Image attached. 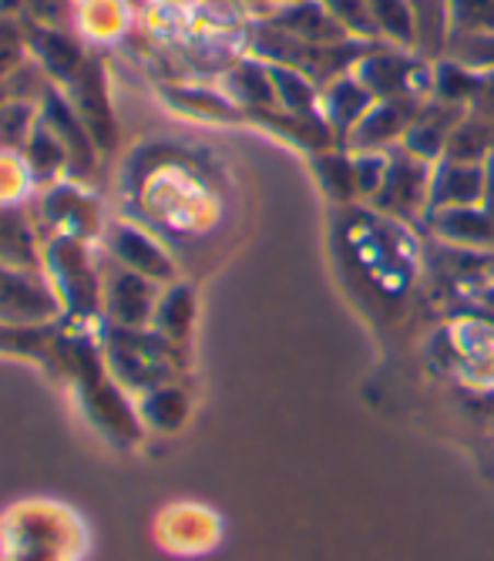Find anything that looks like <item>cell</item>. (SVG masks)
I'll return each mask as SVG.
<instances>
[{
	"instance_id": "6da1fadb",
	"label": "cell",
	"mask_w": 494,
	"mask_h": 561,
	"mask_svg": "<svg viewBox=\"0 0 494 561\" xmlns=\"http://www.w3.org/2000/svg\"><path fill=\"white\" fill-rule=\"evenodd\" d=\"M354 75L374 91V98H430L434 65L417 50L374 44L354 65Z\"/></svg>"
},
{
	"instance_id": "7a4b0ae2",
	"label": "cell",
	"mask_w": 494,
	"mask_h": 561,
	"mask_svg": "<svg viewBox=\"0 0 494 561\" xmlns=\"http://www.w3.org/2000/svg\"><path fill=\"white\" fill-rule=\"evenodd\" d=\"M430 175H434V162L414 156L404 145L390 148L387 175L377 195L370 198V206L398 219H424L430 202Z\"/></svg>"
},
{
	"instance_id": "3957f363",
	"label": "cell",
	"mask_w": 494,
	"mask_h": 561,
	"mask_svg": "<svg viewBox=\"0 0 494 561\" xmlns=\"http://www.w3.org/2000/svg\"><path fill=\"white\" fill-rule=\"evenodd\" d=\"M51 317H58V299L37 270L0 263V323L34 327Z\"/></svg>"
},
{
	"instance_id": "277c9868",
	"label": "cell",
	"mask_w": 494,
	"mask_h": 561,
	"mask_svg": "<svg viewBox=\"0 0 494 561\" xmlns=\"http://www.w3.org/2000/svg\"><path fill=\"white\" fill-rule=\"evenodd\" d=\"M424 105V98H377L370 112L357 122L343 148L347 151H390L404 145V135Z\"/></svg>"
},
{
	"instance_id": "5b68a950",
	"label": "cell",
	"mask_w": 494,
	"mask_h": 561,
	"mask_svg": "<svg viewBox=\"0 0 494 561\" xmlns=\"http://www.w3.org/2000/svg\"><path fill=\"white\" fill-rule=\"evenodd\" d=\"M468 108L451 105V101L440 98H424V105L417 108L407 135H404V148L414 151V156L427 159V162H440L444 151H448L451 135L458 131V125L464 122Z\"/></svg>"
},
{
	"instance_id": "8992f818",
	"label": "cell",
	"mask_w": 494,
	"mask_h": 561,
	"mask_svg": "<svg viewBox=\"0 0 494 561\" xmlns=\"http://www.w3.org/2000/svg\"><path fill=\"white\" fill-rule=\"evenodd\" d=\"M105 306L115 327H128L138 330L145 323H152L156 306H159V289L156 279L138 276L125 266H115V273L108 276V289H105Z\"/></svg>"
},
{
	"instance_id": "52a82bcc",
	"label": "cell",
	"mask_w": 494,
	"mask_h": 561,
	"mask_svg": "<svg viewBox=\"0 0 494 561\" xmlns=\"http://www.w3.org/2000/svg\"><path fill=\"white\" fill-rule=\"evenodd\" d=\"M374 101H377L374 91L354 71H347L320 88V115L340 141H347V135L370 112Z\"/></svg>"
},
{
	"instance_id": "ba28073f",
	"label": "cell",
	"mask_w": 494,
	"mask_h": 561,
	"mask_svg": "<svg viewBox=\"0 0 494 561\" xmlns=\"http://www.w3.org/2000/svg\"><path fill=\"white\" fill-rule=\"evenodd\" d=\"M41 125L47 131H55L61 138V145L68 148L71 172L88 175L91 172V162H94V138L88 135V128L78 118V112L71 108V101L61 98L51 88H44L41 91Z\"/></svg>"
},
{
	"instance_id": "9c48e42d",
	"label": "cell",
	"mask_w": 494,
	"mask_h": 561,
	"mask_svg": "<svg viewBox=\"0 0 494 561\" xmlns=\"http://www.w3.org/2000/svg\"><path fill=\"white\" fill-rule=\"evenodd\" d=\"M484 182H487V165L451 162V159L434 162L427 213H434V209H455V206H481Z\"/></svg>"
},
{
	"instance_id": "30bf717a",
	"label": "cell",
	"mask_w": 494,
	"mask_h": 561,
	"mask_svg": "<svg viewBox=\"0 0 494 561\" xmlns=\"http://www.w3.org/2000/svg\"><path fill=\"white\" fill-rule=\"evenodd\" d=\"M269 24L303 44H343L354 41L347 31H343L330 11L320 4V0H292V4H276V11L269 14Z\"/></svg>"
},
{
	"instance_id": "8fae6325",
	"label": "cell",
	"mask_w": 494,
	"mask_h": 561,
	"mask_svg": "<svg viewBox=\"0 0 494 561\" xmlns=\"http://www.w3.org/2000/svg\"><path fill=\"white\" fill-rule=\"evenodd\" d=\"M427 229L448 245H458L464 252L474 249H494V229L481 206H455V209H434L424 216Z\"/></svg>"
},
{
	"instance_id": "7c38bea8",
	"label": "cell",
	"mask_w": 494,
	"mask_h": 561,
	"mask_svg": "<svg viewBox=\"0 0 494 561\" xmlns=\"http://www.w3.org/2000/svg\"><path fill=\"white\" fill-rule=\"evenodd\" d=\"M108 249L118 266L148 276V279H172V260L162 252L159 242H152L145 232L131 226H112L108 229Z\"/></svg>"
},
{
	"instance_id": "4fadbf2b",
	"label": "cell",
	"mask_w": 494,
	"mask_h": 561,
	"mask_svg": "<svg viewBox=\"0 0 494 561\" xmlns=\"http://www.w3.org/2000/svg\"><path fill=\"white\" fill-rule=\"evenodd\" d=\"M444 159L451 162H471V165H487L494 159V125L478 118L474 112L464 115V122L458 125V131L448 141V151Z\"/></svg>"
},
{
	"instance_id": "5bb4252c",
	"label": "cell",
	"mask_w": 494,
	"mask_h": 561,
	"mask_svg": "<svg viewBox=\"0 0 494 561\" xmlns=\"http://www.w3.org/2000/svg\"><path fill=\"white\" fill-rule=\"evenodd\" d=\"M0 263L21 266V270H37L34 236H31L27 219H24L21 209L0 206Z\"/></svg>"
},
{
	"instance_id": "9a60e30c",
	"label": "cell",
	"mask_w": 494,
	"mask_h": 561,
	"mask_svg": "<svg viewBox=\"0 0 494 561\" xmlns=\"http://www.w3.org/2000/svg\"><path fill=\"white\" fill-rule=\"evenodd\" d=\"M229 91L239 105L245 108H276V91L269 65L260 61H242L229 71Z\"/></svg>"
},
{
	"instance_id": "2e32d148",
	"label": "cell",
	"mask_w": 494,
	"mask_h": 561,
	"mask_svg": "<svg viewBox=\"0 0 494 561\" xmlns=\"http://www.w3.org/2000/svg\"><path fill=\"white\" fill-rule=\"evenodd\" d=\"M31 44L37 50L41 65L51 71L55 78H61V81H68L84 65L78 44L71 37H65L61 31H51V27L44 31V27H37V31H31Z\"/></svg>"
},
{
	"instance_id": "e0dca14e",
	"label": "cell",
	"mask_w": 494,
	"mask_h": 561,
	"mask_svg": "<svg viewBox=\"0 0 494 561\" xmlns=\"http://www.w3.org/2000/svg\"><path fill=\"white\" fill-rule=\"evenodd\" d=\"M494 0H448V37H491Z\"/></svg>"
},
{
	"instance_id": "ac0fdd59",
	"label": "cell",
	"mask_w": 494,
	"mask_h": 561,
	"mask_svg": "<svg viewBox=\"0 0 494 561\" xmlns=\"http://www.w3.org/2000/svg\"><path fill=\"white\" fill-rule=\"evenodd\" d=\"M27 159H31V169L41 175V179H55L61 169H71V159H68V148L61 145V138L55 131H47L44 125L34 128L31 141H27Z\"/></svg>"
},
{
	"instance_id": "d6986e66",
	"label": "cell",
	"mask_w": 494,
	"mask_h": 561,
	"mask_svg": "<svg viewBox=\"0 0 494 561\" xmlns=\"http://www.w3.org/2000/svg\"><path fill=\"white\" fill-rule=\"evenodd\" d=\"M317 175L326 188V195L333 198H357V185H354V156L347 148L343 151H323L317 159Z\"/></svg>"
},
{
	"instance_id": "ffe728a7",
	"label": "cell",
	"mask_w": 494,
	"mask_h": 561,
	"mask_svg": "<svg viewBox=\"0 0 494 561\" xmlns=\"http://www.w3.org/2000/svg\"><path fill=\"white\" fill-rule=\"evenodd\" d=\"M34 135V105L31 101H4L0 105V151H21Z\"/></svg>"
},
{
	"instance_id": "44dd1931",
	"label": "cell",
	"mask_w": 494,
	"mask_h": 561,
	"mask_svg": "<svg viewBox=\"0 0 494 561\" xmlns=\"http://www.w3.org/2000/svg\"><path fill=\"white\" fill-rule=\"evenodd\" d=\"M320 4L330 11V18L347 31L354 41H367V44H380L374 18H370V4L367 0H320Z\"/></svg>"
},
{
	"instance_id": "7402d4cb",
	"label": "cell",
	"mask_w": 494,
	"mask_h": 561,
	"mask_svg": "<svg viewBox=\"0 0 494 561\" xmlns=\"http://www.w3.org/2000/svg\"><path fill=\"white\" fill-rule=\"evenodd\" d=\"M152 323H159V330L165 336H175L182 340L188 333V323H192V293L185 286H175L169 289L165 296H159V306H156V317Z\"/></svg>"
},
{
	"instance_id": "603a6c76",
	"label": "cell",
	"mask_w": 494,
	"mask_h": 561,
	"mask_svg": "<svg viewBox=\"0 0 494 561\" xmlns=\"http://www.w3.org/2000/svg\"><path fill=\"white\" fill-rule=\"evenodd\" d=\"M444 55L461 61V65H468V68L491 71L494 68V34L491 37H448V47H444Z\"/></svg>"
},
{
	"instance_id": "cb8c5ba5",
	"label": "cell",
	"mask_w": 494,
	"mask_h": 561,
	"mask_svg": "<svg viewBox=\"0 0 494 561\" xmlns=\"http://www.w3.org/2000/svg\"><path fill=\"white\" fill-rule=\"evenodd\" d=\"M354 156V185L357 198H374L387 175V151H351Z\"/></svg>"
},
{
	"instance_id": "d4e9b609",
	"label": "cell",
	"mask_w": 494,
	"mask_h": 561,
	"mask_svg": "<svg viewBox=\"0 0 494 561\" xmlns=\"http://www.w3.org/2000/svg\"><path fill=\"white\" fill-rule=\"evenodd\" d=\"M21 50H24L21 31L11 24H0V75H8L21 65V58H24Z\"/></svg>"
},
{
	"instance_id": "484cf974",
	"label": "cell",
	"mask_w": 494,
	"mask_h": 561,
	"mask_svg": "<svg viewBox=\"0 0 494 561\" xmlns=\"http://www.w3.org/2000/svg\"><path fill=\"white\" fill-rule=\"evenodd\" d=\"M471 112L494 125V68L481 71V84H478V94L471 101Z\"/></svg>"
},
{
	"instance_id": "4316f807",
	"label": "cell",
	"mask_w": 494,
	"mask_h": 561,
	"mask_svg": "<svg viewBox=\"0 0 494 561\" xmlns=\"http://www.w3.org/2000/svg\"><path fill=\"white\" fill-rule=\"evenodd\" d=\"M481 209L487 213V219H491V229H494V159L487 162V182H484V198H481Z\"/></svg>"
},
{
	"instance_id": "83f0119b",
	"label": "cell",
	"mask_w": 494,
	"mask_h": 561,
	"mask_svg": "<svg viewBox=\"0 0 494 561\" xmlns=\"http://www.w3.org/2000/svg\"><path fill=\"white\" fill-rule=\"evenodd\" d=\"M273 4H292V0H273Z\"/></svg>"
},
{
	"instance_id": "f1b7e54d",
	"label": "cell",
	"mask_w": 494,
	"mask_h": 561,
	"mask_svg": "<svg viewBox=\"0 0 494 561\" xmlns=\"http://www.w3.org/2000/svg\"><path fill=\"white\" fill-rule=\"evenodd\" d=\"M491 273H494V263H491Z\"/></svg>"
}]
</instances>
